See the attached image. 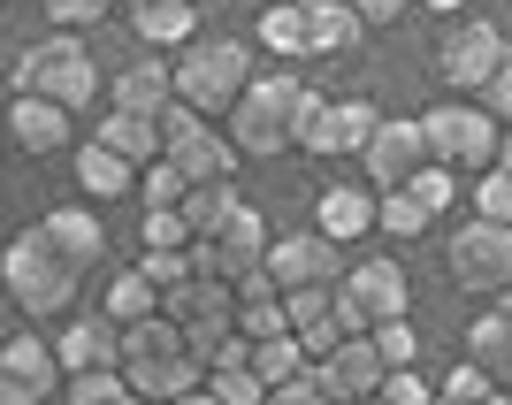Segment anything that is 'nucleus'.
Instances as JSON below:
<instances>
[{
  "label": "nucleus",
  "mask_w": 512,
  "mask_h": 405,
  "mask_svg": "<svg viewBox=\"0 0 512 405\" xmlns=\"http://www.w3.org/2000/svg\"><path fill=\"white\" fill-rule=\"evenodd\" d=\"M199 383H207V367L192 360V344H184V329L169 314H146L123 329V390H138L146 405H169Z\"/></svg>",
  "instance_id": "obj_1"
},
{
  "label": "nucleus",
  "mask_w": 512,
  "mask_h": 405,
  "mask_svg": "<svg viewBox=\"0 0 512 405\" xmlns=\"http://www.w3.org/2000/svg\"><path fill=\"white\" fill-rule=\"evenodd\" d=\"M0 283H8V299H16L31 321H69L85 276H77V268L46 245V230L31 222V230H16L8 245H0Z\"/></svg>",
  "instance_id": "obj_2"
},
{
  "label": "nucleus",
  "mask_w": 512,
  "mask_h": 405,
  "mask_svg": "<svg viewBox=\"0 0 512 405\" xmlns=\"http://www.w3.org/2000/svg\"><path fill=\"white\" fill-rule=\"evenodd\" d=\"M299 69H268V77H253V85L237 92L230 107V146L237 161H276V153H291V107H299Z\"/></svg>",
  "instance_id": "obj_3"
},
{
  "label": "nucleus",
  "mask_w": 512,
  "mask_h": 405,
  "mask_svg": "<svg viewBox=\"0 0 512 405\" xmlns=\"http://www.w3.org/2000/svg\"><path fill=\"white\" fill-rule=\"evenodd\" d=\"M169 77H176V100L192 115H230L237 92L253 85V54H245V39H192L169 62Z\"/></svg>",
  "instance_id": "obj_4"
},
{
  "label": "nucleus",
  "mask_w": 512,
  "mask_h": 405,
  "mask_svg": "<svg viewBox=\"0 0 512 405\" xmlns=\"http://www.w3.org/2000/svg\"><path fill=\"white\" fill-rule=\"evenodd\" d=\"M16 92H39V100H54V107H92V92H100V69H92V54H85V39L77 31H54V39H39V46H23V62H16Z\"/></svg>",
  "instance_id": "obj_5"
},
{
  "label": "nucleus",
  "mask_w": 512,
  "mask_h": 405,
  "mask_svg": "<svg viewBox=\"0 0 512 405\" xmlns=\"http://www.w3.org/2000/svg\"><path fill=\"white\" fill-rule=\"evenodd\" d=\"M153 130H161V161H169L184 184H237V146L222 130H207V115H192L184 100L161 107Z\"/></svg>",
  "instance_id": "obj_6"
},
{
  "label": "nucleus",
  "mask_w": 512,
  "mask_h": 405,
  "mask_svg": "<svg viewBox=\"0 0 512 405\" xmlns=\"http://www.w3.org/2000/svg\"><path fill=\"white\" fill-rule=\"evenodd\" d=\"M421 130H428V161H436V169H451V176H482V169L497 161V123H490L474 100L428 107Z\"/></svg>",
  "instance_id": "obj_7"
},
{
  "label": "nucleus",
  "mask_w": 512,
  "mask_h": 405,
  "mask_svg": "<svg viewBox=\"0 0 512 405\" xmlns=\"http://www.w3.org/2000/svg\"><path fill=\"white\" fill-rule=\"evenodd\" d=\"M406 306H413V283L398 260H360V268L337 276V329L344 337H367L375 321H398Z\"/></svg>",
  "instance_id": "obj_8"
},
{
  "label": "nucleus",
  "mask_w": 512,
  "mask_h": 405,
  "mask_svg": "<svg viewBox=\"0 0 512 405\" xmlns=\"http://www.w3.org/2000/svg\"><path fill=\"white\" fill-rule=\"evenodd\" d=\"M260 253H268V222H260L253 199H237V207L222 214L214 230H199V237H192V260L207 268L214 283H230V291L260 268Z\"/></svg>",
  "instance_id": "obj_9"
},
{
  "label": "nucleus",
  "mask_w": 512,
  "mask_h": 405,
  "mask_svg": "<svg viewBox=\"0 0 512 405\" xmlns=\"http://www.w3.org/2000/svg\"><path fill=\"white\" fill-rule=\"evenodd\" d=\"M444 268L467 299H497L512 283V222H467V230H451Z\"/></svg>",
  "instance_id": "obj_10"
},
{
  "label": "nucleus",
  "mask_w": 512,
  "mask_h": 405,
  "mask_svg": "<svg viewBox=\"0 0 512 405\" xmlns=\"http://www.w3.org/2000/svg\"><path fill=\"white\" fill-rule=\"evenodd\" d=\"M260 276L276 283V291H337L344 253H337V245H329L321 230H306V237H268V253H260Z\"/></svg>",
  "instance_id": "obj_11"
},
{
  "label": "nucleus",
  "mask_w": 512,
  "mask_h": 405,
  "mask_svg": "<svg viewBox=\"0 0 512 405\" xmlns=\"http://www.w3.org/2000/svg\"><path fill=\"white\" fill-rule=\"evenodd\" d=\"M360 161H367V184H375V192L413 184V169H428V130H421V115H383L375 138L360 146Z\"/></svg>",
  "instance_id": "obj_12"
},
{
  "label": "nucleus",
  "mask_w": 512,
  "mask_h": 405,
  "mask_svg": "<svg viewBox=\"0 0 512 405\" xmlns=\"http://www.w3.org/2000/svg\"><path fill=\"white\" fill-rule=\"evenodd\" d=\"M314 375H321V398H329V405H367L375 390H383L390 367H383V352H375L367 337H344L337 352H321V360H314Z\"/></svg>",
  "instance_id": "obj_13"
},
{
  "label": "nucleus",
  "mask_w": 512,
  "mask_h": 405,
  "mask_svg": "<svg viewBox=\"0 0 512 405\" xmlns=\"http://www.w3.org/2000/svg\"><path fill=\"white\" fill-rule=\"evenodd\" d=\"M497 62H505V39H497V23H451V31H444V54H436L444 85H459V92H482Z\"/></svg>",
  "instance_id": "obj_14"
},
{
  "label": "nucleus",
  "mask_w": 512,
  "mask_h": 405,
  "mask_svg": "<svg viewBox=\"0 0 512 405\" xmlns=\"http://www.w3.org/2000/svg\"><path fill=\"white\" fill-rule=\"evenodd\" d=\"M54 360L62 375H85V367H123V329L107 314H69L54 329Z\"/></svg>",
  "instance_id": "obj_15"
},
{
  "label": "nucleus",
  "mask_w": 512,
  "mask_h": 405,
  "mask_svg": "<svg viewBox=\"0 0 512 405\" xmlns=\"http://www.w3.org/2000/svg\"><path fill=\"white\" fill-rule=\"evenodd\" d=\"M8 138H16L23 153H54L77 138V115L54 100H39V92H16V107H8Z\"/></svg>",
  "instance_id": "obj_16"
},
{
  "label": "nucleus",
  "mask_w": 512,
  "mask_h": 405,
  "mask_svg": "<svg viewBox=\"0 0 512 405\" xmlns=\"http://www.w3.org/2000/svg\"><path fill=\"white\" fill-rule=\"evenodd\" d=\"M39 230H46V245H54V253H62L77 276L107 260V230H100V214H92V207H54Z\"/></svg>",
  "instance_id": "obj_17"
},
{
  "label": "nucleus",
  "mask_w": 512,
  "mask_h": 405,
  "mask_svg": "<svg viewBox=\"0 0 512 405\" xmlns=\"http://www.w3.org/2000/svg\"><path fill=\"white\" fill-rule=\"evenodd\" d=\"M0 375H8V383H23L31 398L62 390V360H54V344H46L39 329H16V337L0 344Z\"/></svg>",
  "instance_id": "obj_18"
},
{
  "label": "nucleus",
  "mask_w": 512,
  "mask_h": 405,
  "mask_svg": "<svg viewBox=\"0 0 512 405\" xmlns=\"http://www.w3.org/2000/svg\"><path fill=\"white\" fill-rule=\"evenodd\" d=\"M375 107L367 100H329L321 107V130H314V153H329V161H344V153H360L367 138H375Z\"/></svg>",
  "instance_id": "obj_19"
},
{
  "label": "nucleus",
  "mask_w": 512,
  "mask_h": 405,
  "mask_svg": "<svg viewBox=\"0 0 512 405\" xmlns=\"http://www.w3.org/2000/svg\"><path fill=\"white\" fill-rule=\"evenodd\" d=\"M92 138H100L115 161H130V169H153V161H161V130H153V115H123V107H107Z\"/></svg>",
  "instance_id": "obj_20"
},
{
  "label": "nucleus",
  "mask_w": 512,
  "mask_h": 405,
  "mask_svg": "<svg viewBox=\"0 0 512 405\" xmlns=\"http://www.w3.org/2000/svg\"><path fill=\"white\" fill-rule=\"evenodd\" d=\"M169 100H176V77H169L161 54H146V62H130L123 77H115V107H123V115H161Z\"/></svg>",
  "instance_id": "obj_21"
},
{
  "label": "nucleus",
  "mask_w": 512,
  "mask_h": 405,
  "mask_svg": "<svg viewBox=\"0 0 512 405\" xmlns=\"http://www.w3.org/2000/svg\"><path fill=\"white\" fill-rule=\"evenodd\" d=\"M130 31H138L153 54H161V46L184 54V46L199 39V16H192V0H146V8H130Z\"/></svg>",
  "instance_id": "obj_22"
},
{
  "label": "nucleus",
  "mask_w": 512,
  "mask_h": 405,
  "mask_svg": "<svg viewBox=\"0 0 512 405\" xmlns=\"http://www.w3.org/2000/svg\"><path fill=\"white\" fill-rule=\"evenodd\" d=\"M314 207H321V237H329V245L375 230V192H360V184H329Z\"/></svg>",
  "instance_id": "obj_23"
},
{
  "label": "nucleus",
  "mask_w": 512,
  "mask_h": 405,
  "mask_svg": "<svg viewBox=\"0 0 512 405\" xmlns=\"http://www.w3.org/2000/svg\"><path fill=\"white\" fill-rule=\"evenodd\" d=\"M467 360L490 375V383H512V321L497 314V306H482V314L467 321Z\"/></svg>",
  "instance_id": "obj_24"
},
{
  "label": "nucleus",
  "mask_w": 512,
  "mask_h": 405,
  "mask_svg": "<svg viewBox=\"0 0 512 405\" xmlns=\"http://www.w3.org/2000/svg\"><path fill=\"white\" fill-rule=\"evenodd\" d=\"M77 192H85V199H130V192H138V169L115 161V153L92 138V146H77Z\"/></svg>",
  "instance_id": "obj_25"
},
{
  "label": "nucleus",
  "mask_w": 512,
  "mask_h": 405,
  "mask_svg": "<svg viewBox=\"0 0 512 405\" xmlns=\"http://www.w3.org/2000/svg\"><path fill=\"white\" fill-rule=\"evenodd\" d=\"M367 23L344 0H306V54H352Z\"/></svg>",
  "instance_id": "obj_26"
},
{
  "label": "nucleus",
  "mask_w": 512,
  "mask_h": 405,
  "mask_svg": "<svg viewBox=\"0 0 512 405\" xmlns=\"http://www.w3.org/2000/svg\"><path fill=\"white\" fill-rule=\"evenodd\" d=\"M207 390H214L222 405H268V383L245 367V337H230V352L207 367Z\"/></svg>",
  "instance_id": "obj_27"
},
{
  "label": "nucleus",
  "mask_w": 512,
  "mask_h": 405,
  "mask_svg": "<svg viewBox=\"0 0 512 405\" xmlns=\"http://www.w3.org/2000/svg\"><path fill=\"white\" fill-rule=\"evenodd\" d=\"M115 329H130V321H146V314H161V291H153L138 268H115V283H107V306H100Z\"/></svg>",
  "instance_id": "obj_28"
},
{
  "label": "nucleus",
  "mask_w": 512,
  "mask_h": 405,
  "mask_svg": "<svg viewBox=\"0 0 512 405\" xmlns=\"http://www.w3.org/2000/svg\"><path fill=\"white\" fill-rule=\"evenodd\" d=\"M260 46L268 54H306V0H276V8H260Z\"/></svg>",
  "instance_id": "obj_29"
},
{
  "label": "nucleus",
  "mask_w": 512,
  "mask_h": 405,
  "mask_svg": "<svg viewBox=\"0 0 512 405\" xmlns=\"http://www.w3.org/2000/svg\"><path fill=\"white\" fill-rule=\"evenodd\" d=\"M245 367H253L260 383L276 390V383H291V375L306 367V352H299V337L283 329V337H260V344H245Z\"/></svg>",
  "instance_id": "obj_30"
},
{
  "label": "nucleus",
  "mask_w": 512,
  "mask_h": 405,
  "mask_svg": "<svg viewBox=\"0 0 512 405\" xmlns=\"http://www.w3.org/2000/svg\"><path fill=\"white\" fill-rule=\"evenodd\" d=\"M237 199H245L237 184H192V192L176 199V214H184V230L199 237V230H214V222H222V214H230Z\"/></svg>",
  "instance_id": "obj_31"
},
{
  "label": "nucleus",
  "mask_w": 512,
  "mask_h": 405,
  "mask_svg": "<svg viewBox=\"0 0 512 405\" xmlns=\"http://www.w3.org/2000/svg\"><path fill=\"white\" fill-rule=\"evenodd\" d=\"M428 222H436V214H428L421 199L406 192V184H398V192H375V230H390V237H421Z\"/></svg>",
  "instance_id": "obj_32"
},
{
  "label": "nucleus",
  "mask_w": 512,
  "mask_h": 405,
  "mask_svg": "<svg viewBox=\"0 0 512 405\" xmlns=\"http://www.w3.org/2000/svg\"><path fill=\"white\" fill-rule=\"evenodd\" d=\"M367 344L383 352V367H421V329H413V314L375 321V329H367Z\"/></svg>",
  "instance_id": "obj_33"
},
{
  "label": "nucleus",
  "mask_w": 512,
  "mask_h": 405,
  "mask_svg": "<svg viewBox=\"0 0 512 405\" xmlns=\"http://www.w3.org/2000/svg\"><path fill=\"white\" fill-rule=\"evenodd\" d=\"M69 405H115L123 398V367H85V375H62Z\"/></svg>",
  "instance_id": "obj_34"
},
{
  "label": "nucleus",
  "mask_w": 512,
  "mask_h": 405,
  "mask_svg": "<svg viewBox=\"0 0 512 405\" xmlns=\"http://www.w3.org/2000/svg\"><path fill=\"white\" fill-rule=\"evenodd\" d=\"M474 222H512V176L505 169L474 176Z\"/></svg>",
  "instance_id": "obj_35"
},
{
  "label": "nucleus",
  "mask_w": 512,
  "mask_h": 405,
  "mask_svg": "<svg viewBox=\"0 0 512 405\" xmlns=\"http://www.w3.org/2000/svg\"><path fill=\"white\" fill-rule=\"evenodd\" d=\"M192 230H184V214L176 207H146V253H184Z\"/></svg>",
  "instance_id": "obj_36"
},
{
  "label": "nucleus",
  "mask_w": 512,
  "mask_h": 405,
  "mask_svg": "<svg viewBox=\"0 0 512 405\" xmlns=\"http://www.w3.org/2000/svg\"><path fill=\"white\" fill-rule=\"evenodd\" d=\"M474 107H482L490 123H512V46H505V62L490 69V85L474 92Z\"/></svg>",
  "instance_id": "obj_37"
},
{
  "label": "nucleus",
  "mask_w": 512,
  "mask_h": 405,
  "mask_svg": "<svg viewBox=\"0 0 512 405\" xmlns=\"http://www.w3.org/2000/svg\"><path fill=\"white\" fill-rule=\"evenodd\" d=\"M46 23H62V31H92V23H107V8L115 0H39Z\"/></svg>",
  "instance_id": "obj_38"
},
{
  "label": "nucleus",
  "mask_w": 512,
  "mask_h": 405,
  "mask_svg": "<svg viewBox=\"0 0 512 405\" xmlns=\"http://www.w3.org/2000/svg\"><path fill=\"white\" fill-rule=\"evenodd\" d=\"M184 192H192V184H184V176H176L169 161H153V169H138V199H146V207H176Z\"/></svg>",
  "instance_id": "obj_39"
},
{
  "label": "nucleus",
  "mask_w": 512,
  "mask_h": 405,
  "mask_svg": "<svg viewBox=\"0 0 512 405\" xmlns=\"http://www.w3.org/2000/svg\"><path fill=\"white\" fill-rule=\"evenodd\" d=\"M192 268H199V260H192V245H184V253H138V276H146L153 291H169V283H184Z\"/></svg>",
  "instance_id": "obj_40"
},
{
  "label": "nucleus",
  "mask_w": 512,
  "mask_h": 405,
  "mask_svg": "<svg viewBox=\"0 0 512 405\" xmlns=\"http://www.w3.org/2000/svg\"><path fill=\"white\" fill-rule=\"evenodd\" d=\"M375 398H383V405H436V390L421 383V367H390Z\"/></svg>",
  "instance_id": "obj_41"
},
{
  "label": "nucleus",
  "mask_w": 512,
  "mask_h": 405,
  "mask_svg": "<svg viewBox=\"0 0 512 405\" xmlns=\"http://www.w3.org/2000/svg\"><path fill=\"white\" fill-rule=\"evenodd\" d=\"M321 107H329V92H314V85H306V92H299V107H291V146H299V153H314Z\"/></svg>",
  "instance_id": "obj_42"
},
{
  "label": "nucleus",
  "mask_w": 512,
  "mask_h": 405,
  "mask_svg": "<svg viewBox=\"0 0 512 405\" xmlns=\"http://www.w3.org/2000/svg\"><path fill=\"white\" fill-rule=\"evenodd\" d=\"M413 199H421L428 214H444L451 207V169H436V161H428V169H413V184H406Z\"/></svg>",
  "instance_id": "obj_43"
},
{
  "label": "nucleus",
  "mask_w": 512,
  "mask_h": 405,
  "mask_svg": "<svg viewBox=\"0 0 512 405\" xmlns=\"http://www.w3.org/2000/svg\"><path fill=\"white\" fill-rule=\"evenodd\" d=\"M268 405H329V398H321V375H314V360H306L299 375H291V383H276V390H268Z\"/></svg>",
  "instance_id": "obj_44"
},
{
  "label": "nucleus",
  "mask_w": 512,
  "mask_h": 405,
  "mask_svg": "<svg viewBox=\"0 0 512 405\" xmlns=\"http://www.w3.org/2000/svg\"><path fill=\"white\" fill-rule=\"evenodd\" d=\"M344 8H352V16H360L367 31H375V23H398V16L413 8V0H344Z\"/></svg>",
  "instance_id": "obj_45"
},
{
  "label": "nucleus",
  "mask_w": 512,
  "mask_h": 405,
  "mask_svg": "<svg viewBox=\"0 0 512 405\" xmlns=\"http://www.w3.org/2000/svg\"><path fill=\"white\" fill-rule=\"evenodd\" d=\"M0 405H39V398H31L23 383H8V375H0Z\"/></svg>",
  "instance_id": "obj_46"
},
{
  "label": "nucleus",
  "mask_w": 512,
  "mask_h": 405,
  "mask_svg": "<svg viewBox=\"0 0 512 405\" xmlns=\"http://www.w3.org/2000/svg\"><path fill=\"white\" fill-rule=\"evenodd\" d=\"M230 8H237V0H192V16H199V23H207V16H230Z\"/></svg>",
  "instance_id": "obj_47"
},
{
  "label": "nucleus",
  "mask_w": 512,
  "mask_h": 405,
  "mask_svg": "<svg viewBox=\"0 0 512 405\" xmlns=\"http://www.w3.org/2000/svg\"><path fill=\"white\" fill-rule=\"evenodd\" d=\"M490 169H505V176H512V130H497V161H490Z\"/></svg>",
  "instance_id": "obj_48"
},
{
  "label": "nucleus",
  "mask_w": 512,
  "mask_h": 405,
  "mask_svg": "<svg viewBox=\"0 0 512 405\" xmlns=\"http://www.w3.org/2000/svg\"><path fill=\"white\" fill-rule=\"evenodd\" d=\"M169 405H222V398H214V390L199 383V390H184V398H169Z\"/></svg>",
  "instance_id": "obj_49"
},
{
  "label": "nucleus",
  "mask_w": 512,
  "mask_h": 405,
  "mask_svg": "<svg viewBox=\"0 0 512 405\" xmlns=\"http://www.w3.org/2000/svg\"><path fill=\"white\" fill-rule=\"evenodd\" d=\"M421 8H436V16H459V8H467V0H421Z\"/></svg>",
  "instance_id": "obj_50"
},
{
  "label": "nucleus",
  "mask_w": 512,
  "mask_h": 405,
  "mask_svg": "<svg viewBox=\"0 0 512 405\" xmlns=\"http://www.w3.org/2000/svg\"><path fill=\"white\" fill-rule=\"evenodd\" d=\"M490 306H497V314H505V321H512V283H505V291H497V299H490Z\"/></svg>",
  "instance_id": "obj_51"
},
{
  "label": "nucleus",
  "mask_w": 512,
  "mask_h": 405,
  "mask_svg": "<svg viewBox=\"0 0 512 405\" xmlns=\"http://www.w3.org/2000/svg\"><path fill=\"white\" fill-rule=\"evenodd\" d=\"M115 405H146V398H138V390H123V398H115Z\"/></svg>",
  "instance_id": "obj_52"
},
{
  "label": "nucleus",
  "mask_w": 512,
  "mask_h": 405,
  "mask_svg": "<svg viewBox=\"0 0 512 405\" xmlns=\"http://www.w3.org/2000/svg\"><path fill=\"white\" fill-rule=\"evenodd\" d=\"M123 8H146V0H123Z\"/></svg>",
  "instance_id": "obj_53"
},
{
  "label": "nucleus",
  "mask_w": 512,
  "mask_h": 405,
  "mask_svg": "<svg viewBox=\"0 0 512 405\" xmlns=\"http://www.w3.org/2000/svg\"><path fill=\"white\" fill-rule=\"evenodd\" d=\"M367 405H383V398H367Z\"/></svg>",
  "instance_id": "obj_54"
},
{
  "label": "nucleus",
  "mask_w": 512,
  "mask_h": 405,
  "mask_svg": "<svg viewBox=\"0 0 512 405\" xmlns=\"http://www.w3.org/2000/svg\"><path fill=\"white\" fill-rule=\"evenodd\" d=\"M436 405H451V398H436Z\"/></svg>",
  "instance_id": "obj_55"
},
{
  "label": "nucleus",
  "mask_w": 512,
  "mask_h": 405,
  "mask_svg": "<svg viewBox=\"0 0 512 405\" xmlns=\"http://www.w3.org/2000/svg\"><path fill=\"white\" fill-rule=\"evenodd\" d=\"M505 405H512V390H505Z\"/></svg>",
  "instance_id": "obj_56"
}]
</instances>
